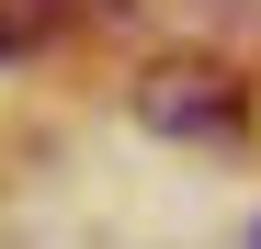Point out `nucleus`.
<instances>
[{"label":"nucleus","instance_id":"f257e3e1","mask_svg":"<svg viewBox=\"0 0 261 249\" xmlns=\"http://www.w3.org/2000/svg\"><path fill=\"white\" fill-rule=\"evenodd\" d=\"M137 124L148 136H182V147H204V136H239L250 124V79L227 68V57H159V68H137Z\"/></svg>","mask_w":261,"mask_h":249},{"label":"nucleus","instance_id":"f03ea898","mask_svg":"<svg viewBox=\"0 0 261 249\" xmlns=\"http://www.w3.org/2000/svg\"><path fill=\"white\" fill-rule=\"evenodd\" d=\"M68 34V0H0V57H34Z\"/></svg>","mask_w":261,"mask_h":249}]
</instances>
